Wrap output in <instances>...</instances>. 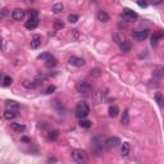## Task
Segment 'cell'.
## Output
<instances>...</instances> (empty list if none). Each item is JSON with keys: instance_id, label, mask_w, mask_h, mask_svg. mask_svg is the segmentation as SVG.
<instances>
[{"instance_id": "obj_17", "label": "cell", "mask_w": 164, "mask_h": 164, "mask_svg": "<svg viewBox=\"0 0 164 164\" xmlns=\"http://www.w3.org/2000/svg\"><path fill=\"white\" fill-rule=\"evenodd\" d=\"M98 19L100 21V22H108V21H109V14L104 10H99L98 12Z\"/></svg>"}, {"instance_id": "obj_13", "label": "cell", "mask_w": 164, "mask_h": 164, "mask_svg": "<svg viewBox=\"0 0 164 164\" xmlns=\"http://www.w3.org/2000/svg\"><path fill=\"white\" fill-rule=\"evenodd\" d=\"M5 108L8 110H17V112H18L19 104L17 101H14V100H7L5 101Z\"/></svg>"}, {"instance_id": "obj_14", "label": "cell", "mask_w": 164, "mask_h": 164, "mask_svg": "<svg viewBox=\"0 0 164 164\" xmlns=\"http://www.w3.org/2000/svg\"><path fill=\"white\" fill-rule=\"evenodd\" d=\"M129 150H131L129 142H123V144L120 145V155H122V157H128Z\"/></svg>"}, {"instance_id": "obj_6", "label": "cell", "mask_w": 164, "mask_h": 164, "mask_svg": "<svg viewBox=\"0 0 164 164\" xmlns=\"http://www.w3.org/2000/svg\"><path fill=\"white\" fill-rule=\"evenodd\" d=\"M148 36H149V30H142V31H136L132 33L133 40L136 41H144Z\"/></svg>"}, {"instance_id": "obj_24", "label": "cell", "mask_w": 164, "mask_h": 164, "mask_svg": "<svg viewBox=\"0 0 164 164\" xmlns=\"http://www.w3.org/2000/svg\"><path fill=\"white\" fill-rule=\"evenodd\" d=\"M154 76L162 78V77L164 76V67H155L154 68Z\"/></svg>"}, {"instance_id": "obj_26", "label": "cell", "mask_w": 164, "mask_h": 164, "mask_svg": "<svg viewBox=\"0 0 164 164\" xmlns=\"http://www.w3.org/2000/svg\"><path fill=\"white\" fill-rule=\"evenodd\" d=\"M119 47H120V50H122V51H124V53H127V51L131 50V44H129L128 41H123L122 44L119 45Z\"/></svg>"}, {"instance_id": "obj_10", "label": "cell", "mask_w": 164, "mask_h": 164, "mask_svg": "<svg viewBox=\"0 0 164 164\" xmlns=\"http://www.w3.org/2000/svg\"><path fill=\"white\" fill-rule=\"evenodd\" d=\"M162 38H164V31L159 30L158 32H155L154 35L151 36V45H153V46H157V45H158V41L162 40Z\"/></svg>"}, {"instance_id": "obj_38", "label": "cell", "mask_w": 164, "mask_h": 164, "mask_svg": "<svg viewBox=\"0 0 164 164\" xmlns=\"http://www.w3.org/2000/svg\"><path fill=\"white\" fill-rule=\"evenodd\" d=\"M7 13H8L7 9H3V10H1V14H0V17H1V18H4V17L7 16Z\"/></svg>"}, {"instance_id": "obj_9", "label": "cell", "mask_w": 164, "mask_h": 164, "mask_svg": "<svg viewBox=\"0 0 164 164\" xmlns=\"http://www.w3.org/2000/svg\"><path fill=\"white\" fill-rule=\"evenodd\" d=\"M26 16V12L23 9H19V8H17V9L13 10L12 13V18L14 21H22Z\"/></svg>"}, {"instance_id": "obj_2", "label": "cell", "mask_w": 164, "mask_h": 164, "mask_svg": "<svg viewBox=\"0 0 164 164\" xmlns=\"http://www.w3.org/2000/svg\"><path fill=\"white\" fill-rule=\"evenodd\" d=\"M72 159L78 164H83V163L87 162V154L81 149H75L72 151Z\"/></svg>"}, {"instance_id": "obj_32", "label": "cell", "mask_w": 164, "mask_h": 164, "mask_svg": "<svg viewBox=\"0 0 164 164\" xmlns=\"http://www.w3.org/2000/svg\"><path fill=\"white\" fill-rule=\"evenodd\" d=\"M77 21H78V16H77V14H69V16H68V22L76 23Z\"/></svg>"}, {"instance_id": "obj_5", "label": "cell", "mask_w": 164, "mask_h": 164, "mask_svg": "<svg viewBox=\"0 0 164 164\" xmlns=\"http://www.w3.org/2000/svg\"><path fill=\"white\" fill-rule=\"evenodd\" d=\"M68 63L71 64V66H73V67H77V68H81V67H83L85 64H86V62L82 58H78V57H69V59H68Z\"/></svg>"}, {"instance_id": "obj_11", "label": "cell", "mask_w": 164, "mask_h": 164, "mask_svg": "<svg viewBox=\"0 0 164 164\" xmlns=\"http://www.w3.org/2000/svg\"><path fill=\"white\" fill-rule=\"evenodd\" d=\"M37 26H38V19L37 18H31V17H30V19L26 22L24 27L27 30H35Z\"/></svg>"}, {"instance_id": "obj_27", "label": "cell", "mask_w": 164, "mask_h": 164, "mask_svg": "<svg viewBox=\"0 0 164 164\" xmlns=\"http://www.w3.org/2000/svg\"><path fill=\"white\" fill-rule=\"evenodd\" d=\"M80 126L83 127V128H89L90 126H91V122L87 120V119H85V118H81L80 119Z\"/></svg>"}, {"instance_id": "obj_8", "label": "cell", "mask_w": 164, "mask_h": 164, "mask_svg": "<svg viewBox=\"0 0 164 164\" xmlns=\"http://www.w3.org/2000/svg\"><path fill=\"white\" fill-rule=\"evenodd\" d=\"M122 16H123V18H126V19H128V21H133V19H136L137 17H139V14H137L136 12L128 9V8H124Z\"/></svg>"}, {"instance_id": "obj_37", "label": "cell", "mask_w": 164, "mask_h": 164, "mask_svg": "<svg viewBox=\"0 0 164 164\" xmlns=\"http://www.w3.org/2000/svg\"><path fill=\"white\" fill-rule=\"evenodd\" d=\"M72 36H73V38H75V40H76L77 37H78V32H77V30H72Z\"/></svg>"}, {"instance_id": "obj_21", "label": "cell", "mask_w": 164, "mask_h": 164, "mask_svg": "<svg viewBox=\"0 0 164 164\" xmlns=\"http://www.w3.org/2000/svg\"><path fill=\"white\" fill-rule=\"evenodd\" d=\"M59 137V131L58 129H51V131H49V133H47V139L51 140V141H55Z\"/></svg>"}, {"instance_id": "obj_29", "label": "cell", "mask_w": 164, "mask_h": 164, "mask_svg": "<svg viewBox=\"0 0 164 164\" xmlns=\"http://www.w3.org/2000/svg\"><path fill=\"white\" fill-rule=\"evenodd\" d=\"M90 75L92 77H100L101 76V69L100 68H94V69L90 71Z\"/></svg>"}, {"instance_id": "obj_31", "label": "cell", "mask_w": 164, "mask_h": 164, "mask_svg": "<svg viewBox=\"0 0 164 164\" xmlns=\"http://www.w3.org/2000/svg\"><path fill=\"white\" fill-rule=\"evenodd\" d=\"M50 57H51V54H49V53H42V54L38 55L37 59H38V60H45V62H46V60L49 59Z\"/></svg>"}, {"instance_id": "obj_7", "label": "cell", "mask_w": 164, "mask_h": 164, "mask_svg": "<svg viewBox=\"0 0 164 164\" xmlns=\"http://www.w3.org/2000/svg\"><path fill=\"white\" fill-rule=\"evenodd\" d=\"M44 83V80H35V81H24L23 86L26 89H37L38 86Z\"/></svg>"}, {"instance_id": "obj_20", "label": "cell", "mask_w": 164, "mask_h": 164, "mask_svg": "<svg viewBox=\"0 0 164 164\" xmlns=\"http://www.w3.org/2000/svg\"><path fill=\"white\" fill-rule=\"evenodd\" d=\"M155 101H157V104L159 105V108H164V96L160 92L155 94Z\"/></svg>"}, {"instance_id": "obj_30", "label": "cell", "mask_w": 164, "mask_h": 164, "mask_svg": "<svg viewBox=\"0 0 164 164\" xmlns=\"http://www.w3.org/2000/svg\"><path fill=\"white\" fill-rule=\"evenodd\" d=\"M62 10H63V4H62V3L54 4V7H53V12H54V13H60Z\"/></svg>"}, {"instance_id": "obj_19", "label": "cell", "mask_w": 164, "mask_h": 164, "mask_svg": "<svg viewBox=\"0 0 164 164\" xmlns=\"http://www.w3.org/2000/svg\"><path fill=\"white\" fill-rule=\"evenodd\" d=\"M108 112H109V115H110L112 118H115L119 114V108L117 105H110L109 106V110H108Z\"/></svg>"}, {"instance_id": "obj_16", "label": "cell", "mask_w": 164, "mask_h": 164, "mask_svg": "<svg viewBox=\"0 0 164 164\" xmlns=\"http://www.w3.org/2000/svg\"><path fill=\"white\" fill-rule=\"evenodd\" d=\"M3 117L4 119H7V120H12V119H14L17 117V110H5L4 112V114H3Z\"/></svg>"}, {"instance_id": "obj_4", "label": "cell", "mask_w": 164, "mask_h": 164, "mask_svg": "<svg viewBox=\"0 0 164 164\" xmlns=\"http://www.w3.org/2000/svg\"><path fill=\"white\" fill-rule=\"evenodd\" d=\"M122 142H120V140L118 139V137H109L106 141H105V146H106V149H115L117 146H119Z\"/></svg>"}, {"instance_id": "obj_12", "label": "cell", "mask_w": 164, "mask_h": 164, "mask_svg": "<svg viewBox=\"0 0 164 164\" xmlns=\"http://www.w3.org/2000/svg\"><path fill=\"white\" fill-rule=\"evenodd\" d=\"M40 45H41V36L35 35L32 37L31 42H30V46H31V49H37V47H40Z\"/></svg>"}, {"instance_id": "obj_23", "label": "cell", "mask_w": 164, "mask_h": 164, "mask_svg": "<svg viewBox=\"0 0 164 164\" xmlns=\"http://www.w3.org/2000/svg\"><path fill=\"white\" fill-rule=\"evenodd\" d=\"M13 83V78H12V77L10 76H4L3 77V86H4V87H9V86Z\"/></svg>"}, {"instance_id": "obj_34", "label": "cell", "mask_w": 164, "mask_h": 164, "mask_svg": "<svg viewBox=\"0 0 164 164\" xmlns=\"http://www.w3.org/2000/svg\"><path fill=\"white\" fill-rule=\"evenodd\" d=\"M28 16L31 17V18H37L38 12H37L36 9H30V10H28Z\"/></svg>"}, {"instance_id": "obj_22", "label": "cell", "mask_w": 164, "mask_h": 164, "mask_svg": "<svg viewBox=\"0 0 164 164\" xmlns=\"http://www.w3.org/2000/svg\"><path fill=\"white\" fill-rule=\"evenodd\" d=\"M45 66H46L47 68H54L55 66H57V59H55L53 55H51V57L45 62Z\"/></svg>"}, {"instance_id": "obj_36", "label": "cell", "mask_w": 164, "mask_h": 164, "mask_svg": "<svg viewBox=\"0 0 164 164\" xmlns=\"http://www.w3.org/2000/svg\"><path fill=\"white\" fill-rule=\"evenodd\" d=\"M21 141L26 142V144H30V142H31V139H30V137H27V136H23L22 139H21Z\"/></svg>"}, {"instance_id": "obj_33", "label": "cell", "mask_w": 164, "mask_h": 164, "mask_svg": "<svg viewBox=\"0 0 164 164\" xmlns=\"http://www.w3.org/2000/svg\"><path fill=\"white\" fill-rule=\"evenodd\" d=\"M55 89H57V87H55L54 85H50L49 87H47V89L45 90V91H44V94H45V95H50V94H53V92L55 91Z\"/></svg>"}, {"instance_id": "obj_28", "label": "cell", "mask_w": 164, "mask_h": 164, "mask_svg": "<svg viewBox=\"0 0 164 164\" xmlns=\"http://www.w3.org/2000/svg\"><path fill=\"white\" fill-rule=\"evenodd\" d=\"M64 27V22L63 21H60V19H55L54 21V28L55 30H62Z\"/></svg>"}, {"instance_id": "obj_1", "label": "cell", "mask_w": 164, "mask_h": 164, "mask_svg": "<svg viewBox=\"0 0 164 164\" xmlns=\"http://www.w3.org/2000/svg\"><path fill=\"white\" fill-rule=\"evenodd\" d=\"M75 113H76V117L80 118V119L87 117L89 113H90V108L87 105V103H86V101H80L78 104H77V106H76Z\"/></svg>"}, {"instance_id": "obj_18", "label": "cell", "mask_w": 164, "mask_h": 164, "mask_svg": "<svg viewBox=\"0 0 164 164\" xmlns=\"http://www.w3.org/2000/svg\"><path fill=\"white\" fill-rule=\"evenodd\" d=\"M10 128H12L14 132H18V133L23 132L24 129H26V127L23 126V124H21V123H12V124H10Z\"/></svg>"}, {"instance_id": "obj_3", "label": "cell", "mask_w": 164, "mask_h": 164, "mask_svg": "<svg viewBox=\"0 0 164 164\" xmlns=\"http://www.w3.org/2000/svg\"><path fill=\"white\" fill-rule=\"evenodd\" d=\"M76 89L80 94H83V95H89L92 91V86L87 81H78L76 83Z\"/></svg>"}, {"instance_id": "obj_35", "label": "cell", "mask_w": 164, "mask_h": 164, "mask_svg": "<svg viewBox=\"0 0 164 164\" xmlns=\"http://www.w3.org/2000/svg\"><path fill=\"white\" fill-rule=\"evenodd\" d=\"M137 5L140 8H146L148 7V1L146 0H137Z\"/></svg>"}, {"instance_id": "obj_15", "label": "cell", "mask_w": 164, "mask_h": 164, "mask_svg": "<svg viewBox=\"0 0 164 164\" xmlns=\"http://www.w3.org/2000/svg\"><path fill=\"white\" fill-rule=\"evenodd\" d=\"M113 40L115 41V44L120 45L123 41H126V37H124L122 32H115V33H113Z\"/></svg>"}, {"instance_id": "obj_25", "label": "cell", "mask_w": 164, "mask_h": 164, "mask_svg": "<svg viewBox=\"0 0 164 164\" xmlns=\"http://www.w3.org/2000/svg\"><path fill=\"white\" fill-rule=\"evenodd\" d=\"M120 122H122V124H124V126H127V124L129 123V114H128V110H124V112H123V115H122V119H120Z\"/></svg>"}]
</instances>
